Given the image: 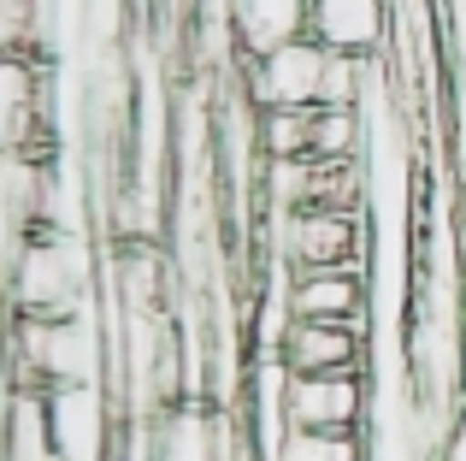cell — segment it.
<instances>
[{"label": "cell", "instance_id": "obj_3", "mask_svg": "<svg viewBox=\"0 0 466 461\" xmlns=\"http://www.w3.org/2000/svg\"><path fill=\"white\" fill-rule=\"evenodd\" d=\"M272 355L296 379L308 373H366V325H337V320H289L278 332Z\"/></svg>", "mask_w": 466, "mask_h": 461}, {"label": "cell", "instance_id": "obj_1", "mask_svg": "<svg viewBox=\"0 0 466 461\" xmlns=\"http://www.w3.org/2000/svg\"><path fill=\"white\" fill-rule=\"evenodd\" d=\"M278 266L284 272H366L372 237L366 213H337V208H301L278 213Z\"/></svg>", "mask_w": 466, "mask_h": 461}, {"label": "cell", "instance_id": "obj_6", "mask_svg": "<svg viewBox=\"0 0 466 461\" xmlns=\"http://www.w3.org/2000/svg\"><path fill=\"white\" fill-rule=\"evenodd\" d=\"M278 461H372L366 432H289Z\"/></svg>", "mask_w": 466, "mask_h": 461}, {"label": "cell", "instance_id": "obj_2", "mask_svg": "<svg viewBox=\"0 0 466 461\" xmlns=\"http://www.w3.org/2000/svg\"><path fill=\"white\" fill-rule=\"evenodd\" d=\"M372 415V391L366 373H308L284 384V420L289 432H366Z\"/></svg>", "mask_w": 466, "mask_h": 461}, {"label": "cell", "instance_id": "obj_4", "mask_svg": "<svg viewBox=\"0 0 466 461\" xmlns=\"http://www.w3.org/2000/svg\"><path fill=\"white\" fill-rule=\"evenodd\" d=\"M284 313L289 320H337V325H366L372 284L366 272H284Z\"/></svg>", "mask_w": 466, "mask_h": 461}, {"label": "cell", "instance_id": "obj_5", "mask_svg": "<svg viewBox=\"0 0 466 461\" xmlns=\"http://www.w3.org/2000/svg\"><path fill=\"white\" fill-rule=\"evenodd\" d=\"M313 113L319 107H254L260 160H313Z\"/></svg>", "mask_w": 466, "mask_h": 461}]
</instances>
